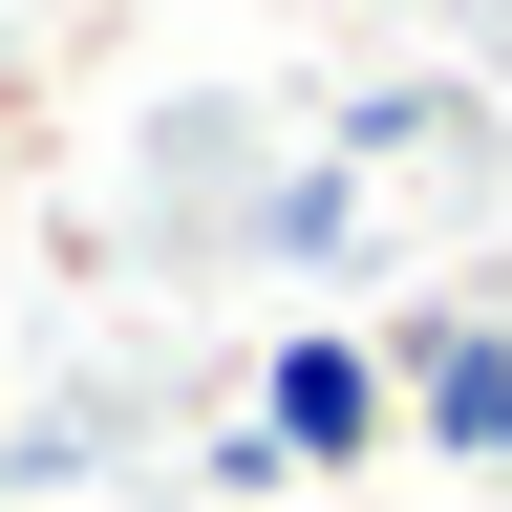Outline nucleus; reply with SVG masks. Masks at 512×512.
Listing matches in <instances>:
<instances>
[{"mask_svg":"<svg viewBox=\"0 0 512 512\" xmlns=\"http://www.w3.org/2000/svg\"><path fill=\"white\" fill-rule=\"evenodd\" d=\"M256 448H278V470H363V448H406V363H384L363 320H299V342L256 363Z\"/></svg>","mask_w":512,"mask_h":512,"instance_id":"f257e3e1","label":"nucleus"},{"mask_svg":"<svg viewBox=\"0 0 512 512\" xmlns=\"http://www.w3.org/2000/svg\"><path fill=\"white\" fill-rule=\"evenodd\" d=\"M384 363H406V427L448 448V470H512V320L427 299V320H384Z\"/></svg>","mask_w":512,"mask_h":512,"instance_id":"f03ea898","label":"nucleus"}]
</instances>
